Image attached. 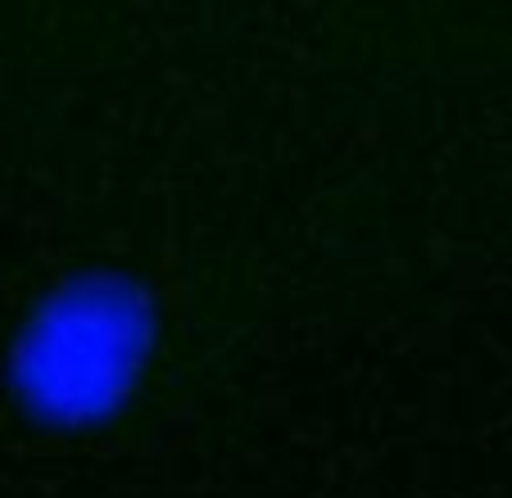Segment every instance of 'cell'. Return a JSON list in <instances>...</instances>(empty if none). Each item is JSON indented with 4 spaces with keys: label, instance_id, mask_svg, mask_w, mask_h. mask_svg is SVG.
<instances>
[{
    "label": "cell",
    "instance_id": "cell-1",
    "mask_svg": "<svg viewBox=\"0 0 512 498\" xmlns=\"http://www.w3.org/2000/svg\"><path fill=\"white\" fill-rule=\"evenodd\" d=\"M150 354V313L118 281H82L46 304L19 345V385L32 408L87 422L118 408Z\"/></svg>",
    "mask_w": 512,
    "mask_h": 498
}]
</instances>
